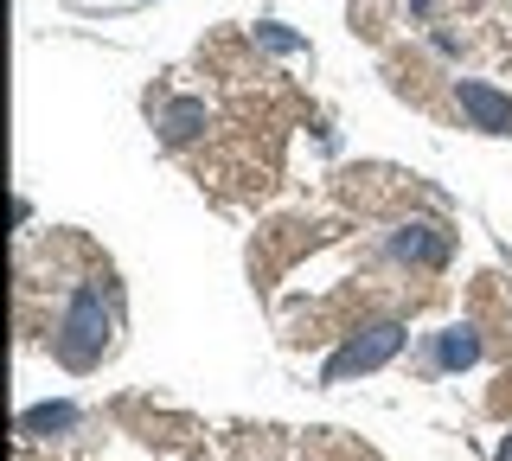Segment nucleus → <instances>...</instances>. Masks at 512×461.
Instances as JSON below:
<instances>
[{"label": "nucleus", "mask_w": 512, "mask_h": 461, "mask_svg": "<svg viewBox=\"0 0 512 461\" xmlns=\"http://www.w3.org/2000/svg\"><path fill=\"white\" fill-rule=\"evenodd\" d=\"M205 129V103H167L160 109V135L167 141H192Z\"/></svg>", "instance_id": "39448f33"}, {"label": "nucleus", "mask_w": 512, "mask_h": 461, "mask_svg": "<svg viewBox=\"0 0 512 461\" xmlns=\"http://www.w3.org/2000/svg\"><path fill=\"white\" fill-rule=\"evenodd\" d=\"M404 346V327H365V340H346L340 353H333L327 378H352V372H372V365H384Z\"/></svg>", "instance_id": "f03ea898"}, {"label": "nucleus", "mask_w": 512, "mask_h": 461, "mask_svg": "<svg viewBox=\"0 0 512 461\" xmlns=\"http://www.w3.org/2000/svg\"><path fill=\"white\" fill-rule=\"evenodd\" d=\"M500 461H512V436H506V449H500Z\"/></svg>", "instance_id": "0eeeda50"}, {"label": "nucleus", "mask_w": 512, "mask_h": 461, "mask_svg": "<svg viewBox=\"0 0 512 461\" xmlns=\"http://www.w3.org/2000/svg\"><path fill=\"white\" fill-rule=\"evenodd\" d=\"M455 103H461V116H468L474 129H487V135H512V97H500V90H487V84H461V90H455Z\"/></svg>", "instance_id": "7ed1b4c3"}, {"label": "nucleus", "mask_w": 512, "mask_h": 461, "mask_svg": "<svg viewBox=\"0 0 512 461\" xmlns=\"http://www.w3.org/2000/svg\"><path fill=\"white\" fill-rule=\"evenodd\" d=\"M436 359L455 372V365H474L480 359V340H474V327H448L442 333V346H436Z\"/></svg>", "instance_id": "423d86ee"}, {"label": "nucleus", "mask_w": 512, "mask_h": 461, "mask_svg": "<svg viewBox=\"0 0 512 461\" xmlns=\"http://www.w3.org/2000/svg\"><path fill=\"white\" fill-rule=\"evenodd\" d=\"M109 308H103V289H84L64 308V321H58V353L71 359V365H96L109 353Z\"/></svg>", "instance_id": "f257e3e1"}, {"label": "nucleus", "mask_w": 512, "mask_h": 461, "mask_svg": "<svg viewBox=\"0 0 512 461\" xmlns=\"http://www.w3.org/2000/svg\"><path fill=\"white\" fill-rule=\"evenodd\" d=\"M397 257L404 263H442L448 257V231L442 225H410L404 237H397Z\"/></svg>", "instance_id": "20e7f679"}]
</instances>
